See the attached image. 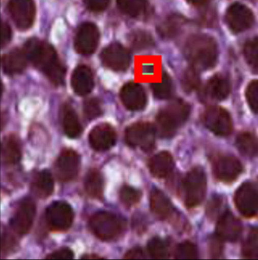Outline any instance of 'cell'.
I'll return each instance as SVG.
<instances>
[{"instance_id":"cell-44","label":"cell","mask_w":258,"mask_h":260,"mask_svg":"<svg viewBox=\"0 0 258 260\" xmlns=\"http://www.w3.org/2000/svg\"><path fill=\"white\" fill-rule=\"evenodd\" d=\"M222 241L216 235L210 239L209 249L212 256L218 257L221 254L222 249Z\"/></svg>"},{"instance_id":"cell-29","label":"cell","mask_w":258,"mask_h":260,"mask_svg":"<svg viewBox=\"0 0 258 260\" xmlns=\"http://www.w3.org/2000/svg\"><path fill=\"white\" fill-rule=\"evenodd\" d=\"M236 144L239 151L245 156L253 157L258 154V139L250 132L240 134L237 137Z\"/></svg>"},{"instance_id":"cell-18","label":"cell","mask_w":258,"mask_h":260,"mask_svg":"<svg viewBox=\"0 0 258 260\" xmlns=\"http://www.w3.org/2000/svg\"><path fill=\"white\" fill-rule=\"evenodd\" d=\"M120 96L123 104L130 110H140L146 106V94L138 83L130 82L125 84L121 89Z\"/></svg>"},{"instance_id":"cell-4","label":"cell","mask_w":258,"mask_h":260,"mask_svg":"<svg viewBox=\"0 0 258 260\" xmlns=\"http://www.w3.org/2000/svg\"><path fill=\"white\" fill-rule=\"evenodd\" d=\"M92 233L102 241H110L118 237L124 229L121 218L107 211H100L93 214L89 221Z\"/></svg>"},{"instance_id":"cell-23","label":"cell","mask_w":258,"mask_h":260,"mask_svg":"<svg viewBox=\"0 0 258 260\" xmlns=\"http://www.w3.org/2000/svg\"><path fill=\"white\" fill-rule=\"evenodd\" d=\"M174 166V159L167 151H161L153 155L148 162L151 173L155 177L163 178L168 176Z\"/></svg>"},{"instance_id":"cell-43","label":"cell","mask_w":258,"mask_h":260,"mask_svg":"<svg viewBox=\"0 0 258 260\" xmlns=\"http://www.w3.org/2000/svg\"><path fill=\"white\" fill-rule=\"evenodd\" d=\"M87 7L92 11L99 12L105 10L109 0H83Z\"/></svg>"},{"instance_id":"cell-3","label":"cell","mask_w":258,"mask_h":260,"mask_svg":"<svg viewBox=\"0 0 258 260\" xmlns=\"http://www.w3.org/2000/svg\"><path fill=\"white\" fill-rule=\"evenodd\" d=\"M190 110L189 105L183 100L172 101L156 116L155 126L156 133L162 138L173 136L186 121Z\"/></svg>"},{"instance_id":"cell-35","label":"cell","mask_w":258,"mask_h":260,"mask_svg":"<svg viewBox=\"0 0 258 260\" xmlns=\"http://www.w3.org/2000/svg\"><path fill=\"white\" fill-rule=\"evenodd\" d=\"M198 256L196 246L191 242L184 241L180 243L175 251V258L179 259H194Z\"/></svg>"},{"instance_id":"cell-17","label":"cell","mask_w":258,"mask_h":260,"mask_svg":"<svg viewBox=\"0 0 258 260\" xmlns=\"http://www.w3.org/2000/svg\"><path fill=\"white\" fill-rule=\"evenodd\" d=\"M213 173L218 180L224 182H231L240 174L242 166L236 158L223 156L217 158L213 166Z\"/></svg>"},{"instance_id":"cell-38","label":"cell","mask_w":258,"mask_h":260,"mask_svg":"<svg viewBox=\"0 0 258 260\" xmlns=\"http://www.w3.org/2000/svg\"><path fill=\"white\" fill-rule=\"evenodd\" d=\"M141 193L138 189L130 186H123L120 191L122 202L127 207H131L137 203L140 199Z\"/></svg>"},{"instance_id":"cell-20","label":"cell","mask_w":258,"mask_h":260,"mask_svg":"<svg viewBox=\"0 0 258 260\" xmlns=\"http://www.w3.org/2000/svg\"><path fill=\"white\" fill-rule=\"evenodd\" d=\"M71 83L74 91L78 95L88 94L94 87V78L91 69L85 65H79L73 71Z\"/></svg>"},{"instance_id":"cell-11","label":"cell","mask_w":258,"mask_h":260,"mask_svg":"<svg viewBox=\"0 0 258 260\" xmlns=\"http://www.w3.org/2000/svg\"><path fill=\"white\" fill-rule=\"evenodd\" d=\"M8 10L18 29L26 30L33 24L36 13L33 0H10Z\"/></svg>"},{"instance_id":"cell-5","label":"cell","mask_w":258,"mask_h":260,"mask_svg":"<svg viewBox=\"0 0 258 260\" xmlns=\"http://www.w3.org/2000/svg\"><path fill=\"white\" fill-rule=\"evenodd\" d=\"M183 187L186 206L193 208L199 205L207 190L206 176L203 169L196 167L190 170L184 178Z\"/></svg>"},{"instance_id":"cell-36","label":"cell","mask_w":258,"mask_h":260,"mask_svg":"<svg viewBox=\"0 0 258 260\" xmlns=\"http://www.w3.org/2000/svg\"><path fill=\"white\" fill-rule=\"evenodd\" d=\"M200 84L198 71L191 67L184 73L182 84L184 90L190 92L196 89Z\"/></svg>"},{"instance_id":"cell-40","label":"cell","mask_w":258,"mask_h":260,"mask_svg":"<svg viewBox=\"0 0 258 260\" xmlns=\"http://www.w3.org/2000/svg\"><path fill=\"white\" fill-rule=\"evenodd\" d=\"M247 102L250 109L258 113V80H253L248 85L245 92Z\"/></svg>"},{"instance_id":"cell-21","label":"cell","mask_w":258,"mask_h":260,"mask_svg":"<svg viewBox=\"0 0 258 260\" xmlns=\"http://www.w3.org/2000/svg\"><path fill=\"white\" fill-rule=\"evenodd\" d=\"M27 60L23 50L13 49L1 58L2 69L9 75L19 74L25 69Z\"/></svg>"},{"instance_id":"cell-14","label":"cell","mask_w":258,"mask_h":260,"mask_svg":"<svg viewBox=\"0 0 258 260\" xmlns=\"http://www.w3.org/2000/svg\"><path fill=\"white\" fill-rule=\"evenodd\" d=\"M99 31L92 22L82 23L76 33L74 45L76 51L82 55H89L96 49L99 41Z\"/></svg>"},{"instance_id":"cell-33","label":"cell","mask_w":258,"mask_h":260,"mask_svg":"<svg viewBox=\"0 0 258 260\" xmlns=\"http://www.w3.org/2000/svg\"><path fill=\"white\" fill-rule=\"evenodd\" d=\"M151 88L156 98L160 100L168 99L173 92L171 80L168 75L164 73L160 80L151 84Z\"/></svg>"},{"instance_id":"cell-37","label":"cell","mask_w":258,"mask_h":260,"mask_svg":"<svg viewBox=\"0 0 258 260\" xmlns=\"http://www.w3.org/2000/svg\"><path fill=\"white\" fill-rule=\"evenodd\" d=\"M243 52L248 63L258 68V37L248 41L244 46Z\"/></svg>"},{"instance_id":"cell-34","label":"cell","mask_w":258,"mask_h":260,"mask_svg":"<svg viewBox=\"0 0 258 260\" xmlns=\"http://www.w3.org/2000/svg\"><path fill=\"white\" fill-rule=\"evenodd\" d=\"M147 250L150 256L154 259H165L169 255L166 243L158 237H154L148 241Z\"/></svg>"},{"instance_id":"cell-9","label":"cell","mask_w":258,"mask_h":260,"mask_svg":"<svg viewBox=\"0 0 258 260\" xmlns=\"http://www.w3.org/2000/svg\"><path fill=\"white\" fill-rule=\"evenodd\" d=\"M234 202L239 212L246 217H252L258 213V190L252 184L244 183L236 190Z\"/></svg>"},{"instance_id":"cell-30","label":"cell","mask_w":258,"mask_h":260,"mask_svg":"<svg viewBox=\"0 0 258 260\" xmlns=\"http://www.w3.org/2000/svg\"><path fill=\"white\" fill-rule=\"evenodd\" d=\"M119 9L124 14L132 17L139 16L145 11L147 0H117Z\"/></svg>"},{"instance_id":"cell-32","label":"cell","mask_w":258,"mask_h":260,"mask_svg":"<svg viewBox=\"0 0 258 260\" xmlns=\"http://www.w3.org/2000/svg\"><path fill=\"white\" fill-rule=\"evenodd\" d=\"M243 256L248 259L258 258V228L251 229L242 248Z\"/></svg>"},{"instance_id":"cell-13","label":"cell","mask_w":258,"mask_h":260,"mask_svg":"<svg viewBox=\"0 0 258 260\" xmlns=\"http://www.w3.org/2000/svg\"><path fill=\"white\" fill-rule=\"evenodd\" d=\"M225 20L230 29L237 33L250 28L254 23V17L249 8L244 4L235 3L227 9Z\"/></svg>"},{"instance_id":"cell-47","label":"cell","mask_w":258,"mask_h":260,"mask_svg":"<svg viewBox=\"0 0 258 260\" xmlns=\"http://www.w3.org/2000/svg\"><path fill=\"white\" fill-rule=\"evenodd\" d=\"M189 3L195 5V6H201L203 5L208 2H209L210 0H187Z\"/></svg>"},{"instance_id":"cell-19","label":"cell","mask_w":258,"mask_h":260,"mask_svg":"<svg viewBox=\"0 0 258 260\" xmlns=\"http://www.w3.org/2000/svg\"><path fill=\"white\" fill-rule=\"evenodd\" d=\"M242 228L241 222L230 212L219 217L216 225V235L222 240L234 242L240 237Z\"/></svg>"},{"instance_id":"cell-45","label":"cell","mask_w":258,"mask_h":260,"mask_svg":"<svg viewBox=\"0 0 258 260\" xmlns=\"http://www.w3.org/2000/svg\"><path fill=\"white\" fill-rule=\"evenodd\" d=\"M11 38V30L9 25L6 22H1V46L4 47L10 42Z\"/></svg>"},{"instance_id":"cell-42","label":"cell","mask_w":258,"mask_h":260,"mask_svg":"<svg viewBox=\"0 0 258 260\" xmlns=\"http://www.w3.org/2000/svg\"><path fill=\"white\" fill-rule=\"evenodd\" d=\"M74 256V254L71 249L67 247H63L48 254L46 258L49 259H73Z\"/></svg>"},{"instance_id":"cell-15","label":"cell","mask_w":258,"mask_h":260,"mask_svg":"<svg viewBox=\"0 0 258 260\" xmlns=\"http://www.w3.org/2000/svg\"><path fill=\"white\" fill-rule=\"evenodd\" d=\"M100 57L103 64L116 71H124L129 67L130 55L129 51L118 43H112L102 51Z\"/></svg>"},{"instance_id":"cell-27","label":"cell","mask_w":258,"mask_h":260,"mask_svg":"<svg viewBox=\"0 0 258 260\" xmlns=\"http://www.w3.org/2000/svg\"><path fill=\"white\" fill-rule=\"evenodd\" d=\"M62 125L65 134L70 138L78 137L82 130L78 116L69 105H65L62 110Z\"/></svg>"},{"instance_id":"cell-41","label":"cell","mask_w":258,"mask_h":260,"mask_svg":"<svg viewBox=\"0 0 258 260\" xmlns=\"http://www.w3.org/2000/svg\"><path fill=\"white\" fill-rule=\"evenodd\" d=\"M130 41L133 47L136 49H142L153 44L151 37L146 32L137 31L131 36Z\"/></svg>"},{"instance_id":"cell-22","label":"cell","mask_w":258,"mask_h":260,"mask_svg":"<svg viewBox=\"0 0 258 260\" xmlns=\"http://www.w3.org/2000/svg\"><path fill=\"white\" fill-rule=\"evenodd\" d=\"M2 161L8 165L18 163L21 157V147L18 138L14 134L6 136L3 139L1 147Z\"/></svg>"},{"instance_id":"cell-7","label":"cell","mask_w":258,"mask_h":260,"mask_svg":"<svg viewBox=\"0 0 258 260\" xmlns=\"http://www.w3.org/2000/svg\"><path fill=\"white\" fill-rule=\"evenodd\" d=\"M156 134L155 126L152 124L147 122H139L127 127L125 138L127 144L131 147L150 151L154 147Z\"/></svg>"},{"instance_id":"cell-31","label":"cell","mask_w":258,"mask_h":260,"mask_svg":"<svg viewBox=\"0 0 258 260\" xmlns=\"http://www.w3.org/2000/svg\"><path fill=\"white\" fill-rule=\"evenodd\" d=\"M184 20L178 15H173L166 18L158 27L159 34L163 38L175 36L184 24Z\"/></svg>"},{"instance_id":"cell-25","label":"cell","mask_w":258,"mask_h":260,"mask_svg":"<svg viewBox=\"0 0 258 260\" xmlns=\"http://www.w3.org/2000/svg\"><path fill=\"white\" fill-rule=\"evenodd\" d=\"M150 206L153 214L160 219H166L173 211L169 199L164 192L156 188L151 192Z\"/></svg>"},{"instance_id":"cell-6","label":"cell","mask_w":258,"mask_h":260,"mask_svg":"<svg viewBox=\"0 0 258 260\" xmlns=\"http://www.w3.org/2000/svg\"><path fill=\"white\" fill-rule=\"evenodd\" d=\"M74 211L71 206L64 201L50 204L45 211V219L50 230L55 232L67 231L74 220Z\"/></svg>"},{"instance_id":"cell-2","label":"cell","mask_w":258,"mask_h":260,"mask_svg":"<svg viewBox=\"0 0 258 260\" xmlns=\"http://www.w3.org/2000/svg\"><path fill=\"white\" fill-rule=\"evenodd\" d=\"M184 54L191 67L197 71L208 70L216 63L217 45L210 37L195 35L187 41L184 48Z\"/></svg>"},{"instance_id":"cell-1","label":"cell","mask_w":258,"mask_h":260,"mask_svg":"<svg viewBox=\"0 0 258 260\" xmlns=\"http://www.w3.org/2000/svg\"><path fill=\"white\" fill-rule=\"evenodd\" d=\"M23 51L28 60L52 83L59 85L63 82L65 67L50 44L32 38L26 42Z\"/></svg>"},{"instance_id":"cell-16","label":"cell","mask_w":258,"mask_h":260,"mask_svg":"<svg viewBox=\"0 0 258 260\" xmlns=\"http://www.w3.org/2000/svg\"><path fill=\"white\" fill-rule=\"evenodd\" d=\"M116 139L117 135L114 128L107 123L95 126L89 135L90 146L97 151L108 150L114 145Z\"/></svg>"},{"instance_id":"cell-28","label":"cell","mask_w":258,"mask_h":260,"mask_svg":"<svg viewBox=\"0 0 258 260\" xmlns=\"http://www.w3.org/2000/svg\"><path fill=\"white\" fill-rule=\"evenodd\" d=\"M84 187L87 193L92 198H102L104 180L101 173L96 169L90 170L85 176Z\"/></svg>"},{"instance_id":"cell-24","label":"cell","mask_w":258,"mask_h":260,"mask_svg":"<svg viewBox=\"0 0 258 260\" xmlns=\"http://www.w3.org/2000/svg\"><path fill=\"white\" fill-rule=\"evenodd\" d=\"M54 186L51 173L47 170H43L35 176L31 183V190L36 197L43 199L52 193Z\"/></svg>"},{"instance_id":"cell-48","label":"cell","mask_w":258,"mask_h":260,"mask_svg":"<svg viewBox=\"0 0 258 260\" xmlns=\"http://www.w3.org/2000/svg\"><path fill=\"white\" fill-rule=\"evenodd\" d=\"M83 259H100L102 258L95 254H87L83 255L82 257Z\"/></svg>"},{"instance_id":"cell-26","label":"cell","mask_w":258,"mask_h":260,"mask_svg":"<svg viewBox=\"0 0 258 260\" xmlns=\"http://www.w3.org/2000/svg\"><path fill=\"white\" fill-rule=\"evenodd\" d=\"M206 95L215 101L225 99L230 93L228 80L221 75H215L208 81L205 89Z\"/></svg>"},{"instance_id":"cell-46","label":"cell","mask_w":258,"mask_h":260,"mask_svg":"<svg viewBox=\"0 0 258 260\" xmlns=\"http://www.w3.org/2000/svg\"><path fill=\"white\" fill-rule=\"evenodd\" d=\"M143 250L140 248H134L128 251L125 258L126 259H143L145 257Z\"/></svg>"},{"instance_id":"cell-12","label":"cell","mask_w":258,"mask_h":260,"mask_svg":"<svg viewBox=\"0 0 258 260\" xmlns=\"http://www.w3.org/2000/svg\"><path fill=\"white\" fill-rule=\"evenodd\" d=\"M36 208L30 198L22 200L18 204L11 223L13 230L19 235L27 234L31 230L35 219Z\"/></svg>"},{"instance_id":"cell-10","label":"cell","mask_w":258,"mask_h":260,"mask_svg":"<svg viewBox=\"0 0 258 260\" xmlns=\"http://www.w3.org/2000/svg\"><path fill=\"white\" fill-rule=\"evenodd\" d=\"M204 121L207 128L216 135L225 136L232 132L233 124L230 115L221 107H209L205 112Z\"/></svg>"},{"instance_id":"cell-39","label":"cell","mask_w":258,"mask_h":260,"mask_svg":"<svg viewBox=\"0 0 258 260\" xmlns=\"http://www.w3.org/2000/svg\"><path fill=\"white\" fill-rule=\"evenodd\" d=\"M83 111L84 115L87 119L92 120L97 118L102 113V107L100 101L95 98L87 100L83 104Z\"/></svg>"},{"instance_id":"cell-8","label":"cell","mask_w":258,"mask_h":260,"mask_svg":"<svg viewBox=\"0 0 258 260\" xmlns=\"http://www.w3.org/2000/svg\"><path fill=\"white\" fill-rule=\"evenodd\" d=\"M80 164V158L76 151L71 149L63 150L54 163V170L56 177L63 182L72 181L78 175Z\"/></svg>"}]
</instances>
